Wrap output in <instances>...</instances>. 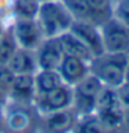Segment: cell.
I'll use <instances>...</instances> for the list:
<instances>
[{"instance_id": "1", "label": "cell", "mask_w": 129, "mask_h": 133, "mask_svg": "<svg viewBox=\"0 0 129 133\" xmlns=\"http://www.w3.org/2000/svg\"><path fill=\"white\" fill-rule=\"evenodd\" d=\"M129 54L124 53H103L89 62L90 74H93L103 86L118 89L125 83Z\"/></svg>"}, {"instance_id": "2", "label": "cell", "mask_w": 129, "mask_h": 133, "mask_svg": "<svg viewBox=\"0 0 129 133\" xmlns=\"http://www.w3.org/2000/svg\"><path fill=\"white\" fill-rule=\"evenodd\" d=\"M36 21L44 37H57L69 31L75 19L62 0H47L39 4Z\"/></svg>"}, {"instance_id": "3", "label": "cell", "mask_w": 129, "mask_h": 133, "mask_svg": "<svg viewBox=\"0 0 129 133\" xmlns=\"http://www.w3.org/2000/svg\"><path fill=\"white\" fill-rule=\"evenodd\" d=\"M103 87V83L93 74H87L83 79L72 86L71 108L78 116L86 115L96 110V100Z\"/></svg>"}, {"instance_id": "4", "label": "cell", "mask_w": 129, "mask_h": 133, "mask_svg": "<svg viewBox=\"0 0 129 133\" xmlns=\"http://www.w3.org/2000/svg\"><path fill=\"white\" fill-rule=\"evenodd\" d=\"M104 53H124L129 54V26L110 17L100 25Z\"/></svg>"}, {"instance_id": "5", "label": "cell", "mask_w": 129, "mask_h": 133, "mask_svg": "<svg viewBox=\"0 0 129 133\" xmlns=\"http://www.w3.org/2000/svg\"><path fill=\"white\" fill-rule=\"evenodd\" d=\"M71 104H72V86L67 83L47 93L36 94L33 100V107L39 115L71 108Z\"/></svg>"}, {"instance_id": "6", "label": "cell", "mask_w": 129, "mask_h": 133, "mask_svg": "<svg viewBox=\"0 0 129 133\" xmlns=\"http://www.w3.org/2000/svg\"><path fill=\"white\" fill-rule=\"evenodd\" d=\"M11 32L18 47L33 50V51L39 47V44L44 39L36 18L35 19L15 18V22L11 25Z\"/></svg>"}, {"instance_id": "7", "label": "cell", "mask_w": 129, "mask_h": 133, "mask_svg": "<svg viewBox=\"0 0 129 133\" xmlns=\"http://www.w3.org/2000/svg\"><path fill=\"white\" fill-rule=\"evenodd\" d=\"M69 31L85 43V46L92 51L93 57H97L104 53L100 26L90 22H85V21H74Z\"/></svg>"}, {"instance_id": "8", "label": "cell", "mask_w": 129, "mask_h": 133, "mask_svg": "<svg viewBox=\"0 0 129 133\" xmlns=\"http://www.w3.org/2000/svg\"><path fill=\"white\" fill-rule=\"evenodd\" d=\"M35 54L39 69H57L64 57L57 37H44L35 50Z\"/></svg>"}, {"instance_id": "9", "label": "cell", "mask_w": 129, "mask_h": 133, "mask_svg": "<svg viewBox=\"0 0 129 133\" xmlns=\"http://www.w3.org/2000/svg\"><path fill=\"white\" fill-rule=\"evenodd\" d=\"M12 105L10 107L6 114L3 115L4 125L11 129V130H28L32 128L33 122H35V115L36 112H31V107L28 104H20L11 101Z\"/></svg>"}, {"instance_id": "10", "label": "cell", "mask_w": 129, "mask_h": 133, "mask_svg": "<svg viewBox=\"0 0 129 133\" xmlns=\"http://www.w3.org/2000/svg\"><path fill=\"white\" fill-rule=\"evenodd\" d=\"M57 71L61 75L64 83H67L69 86H74L75 83H78L81 79L85 78L87 74H90L89 62L87 61L82 60L79 57L67 56V54H64Z\"/></svg>"}, {"instance_id": "11", "label": "cell", "mask_w": 129, "mask_h": 133, "mask_svg": "<svg viewBox=\"0 0 129 133\" xmlns=\"http://www.w3.org/2000/svg\"><path fill=\"white\" fill-rule=\"evenodd\" d=\"M78 115L72 108H65L60 111H53L49 114H43L39 118V123L44 130L49 132H67L74 130Z\"/></svg>"}, {"instance_id": "12", "label": "cell", "mask_w": 129, "mask_h": 133, "mask_svg": "<svg viewBox=\"0 0 129 133\" xmlns=\"http://www.w3.org/2000/svg\"><path fill=\"white\" fill-rule=\"evenodd\" d=\"M35 96H36L35 74L15 75L12 86L10 91H8V100H11L14 103H20V104L33 105Z\"/></svg>"}, {"instance_id": "13", "label": "cell", "mask_w": 129, "mask_h": 133, "mask_svg": "<svg viewBox=\"0 0 129 133\" xmlns=\"http://www.w3.org/2000/svg\"><path fill=\"white\" fill-rule=\"evenodd\" d=\"M15 75H27V74H36L37 72V62L36 54L33 50L17 47L15 51L8 58L7 64Z\"/></svg>"}, {"instance_id": "14", "label": "cell", "mask_w": 129, "mask_h": 133, "mask_svg": "<svg viewBox=\"0 0 129 133\" xmlns=\"http://www.w3.org/2000/svg\"><path fill=\"white\" fill-rule=\"evenodd\" d=\"M57 40L61 46L62 53L67 54V56L79 57L87 62H90L94 58L92 51L85 46V43L79 40L71 31H67L64 33H61L60 36H57Z\"/></svg>"}, {"instance_id": "15", "label": "cell", "mask_w": 129, "mask_h": 133, "mask_svg": "<svg viewBox=\"0 0 129 133\" xmlns=\"http://www.w3.org/2000/svg\"><path fill=\"white\" fill-rule=\"evenodd\" d=\"M61 85H64V81L57 69H37V72L35 74L36 94L47 93Z\"/></svg>"}, {"instance_id": "16", "label": "cell", "mask_w": 129, "mask_h": 133, "mask_svg": "<svg viewBox=\"0 0 129 133\" xmlns=\"http://www.w3.org/2000/svg\"><path fill=\"white\" fill-rule=\"evenodd\" d=\"M39 4L37 0H12L11 11L15 18L35 19L39 11Z\"/></svg>"}, {"instance_id": "17", "label": "cell", "mask_w": 129, "mask_h": 133, "mask_svg": "<svg viewBox=\"0 0 129 133\" xmlns=\"http://www.w3.org/2000/svg\"><path fill=\"white\" fill-rule=\"evenodd\" d=\"M74 129L75 130H79V132H103V130H106L101 121L99 118V115L96 112H90V114L78 116Z\"/></svg>"}, {"instance_id": "18", "label": "cell", "mask_w": 129, "mask_h": 133, "mask_svg": "<svg viewBox=\"0 0 129 133\" xmlns=\"http://www.w3.org/2000/svg\"><path fill=\"white\" fill-rule=\"evenodd\" d=\"M17 47L18 46H17V42L14 39V36H12L11 26H10L6 31L3 40L0 42V64H7L8 58L11 57V54L15 51Z\"/></svg>"}, {"instance_id": "19", "label": "cell", "mask_w": 129, "mask_h": 133, "mask_svg": "<svg viewBox=\"0 0 129 133\" xmlns=\"http://www.w3.org/2000/svg\"><path fill=\"white\" fill-rule=\"evenodd\" d=\"M14 78H15V74L6 64H0V89L4 93H7V96H8V91H10L11 86H12Z\"/></svg>"}, {"instance_id": "20", "label": "cell", "mask_w": 129, "mask_h": 133, "mask_svg": "<svg viewBox=\"0 0 129 133\" xmlns=\"http://www.w3.org/2000/svg\"><path fill=\"white\" fill-rule=\"evenodd\" d=\"M112 17L129 26V0H118L115 10L112 11Z\"/></svg>"}, {"instance_id": "21", "label": "cell", "mask_w": 129, "mask_h": 133, "mask_svg": "<svg viewBox=\"0 0 129 133\" xmlns=\"http://www.w3.org/2000/svg\"><path fill=\"white\" fill-rule=\"evenodd\" d=\"M118 97L121 104L124 105V108H129V82H125L124 85H121L118 89Z\"/></svg>"}, {"instance_id": "22", "label": "cell", "mask_w": 129, "mask_h": 133, "mask_svg": "<svg viewBox=\"0 0 129 133\" xmlns=\"http://www.w3.org/2000/svg\"><path fill=\"white\" fill-rule=\"evenodd\" d=\"M125 130H129V108L124 110V121H122V128Z\"/></svg>"}, {"instance_id": "23", "label": "cell", "mask_w": 129, "mask_h": 133, "mask_svg": "<svg viewBox=\"0 0 129 133\" xmlns=\"http://www.w3.org/2000/svg\"><path fill=\"white\" fill-rule=\"evenodd\" d=\"M7 100H8V96H7V93H4V91L0 89V110L3 108V105L7 103Z\"/></svg>"}, {"instance_id": "24", "label": "cell", "mask_w": 129, "mask_h": 133, "mask_svg": "<svg viewBox=\"0 0 129 133\" xmlns=\"http://www.w3.org/2000/svg\"><path fill=\"white\" fill-rule=\"evenodd\" d=\"M6 31L7 29L4 28V25H3V22L0 21V42L3 40V37H4V35H6Z\"/></svg>"}, {"instance_id": "25", "label": "cell", "mask_w": 129, "mask_h": 133, "mask_svg": "<svg viewBox=\"0 0 129 133\" xmlns=\"http://www.w3.org/2000/svg\"><path fill=\"white\" fill-rule=\"evenodd\" d=\"M3 125H4V121H3V114L0 112V129H3Z\"/></svg>"}, {"instance_id": "26", "label": "cell", "mask_w": 129, "mask_h": 133, "mask_svg": "<svg viewBox=\"0 0 129 133\" xmlns=\"http://www.w3.org/2000/svg\"><path fill=\"white\" fill-rule=\"evenodd\" d=\"M125 82H129V62H128V68H126V78H125Z\"/></svg>"}, {"instance_id": "27", "label": "cell", "mask_w": 129, "mask_h": 133, "mask_svg": "<svg viewBox=\"0 0 129 133\" xmlns=\"http://www.w3.org/2000/svg\"><path fill=\"white\" fill-rule=\"evenodd\" d=\"M37 2H39V3H42V2H47V0H37Z\"/></svg>"}]
</instances>
